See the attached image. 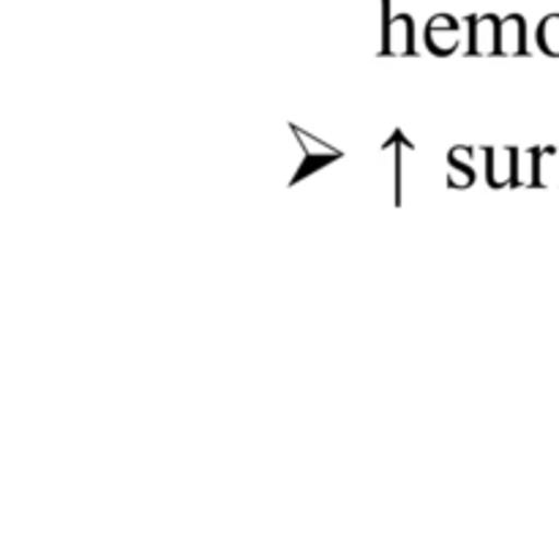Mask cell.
<instances>
[{"label":"cell","mask_w":559,"mask_h":537,"mask_svg":"<svg viewBox=\"0 0 559 537\" xmlns=\"http://www.w3.org/2000/svg\"><path fill=\"white\" fill-rule=\"evenodd\" d=\"M293 134H295V140L300 142V147H304V164H300V169L295 172L293 186L300 183L304 178H309V175L320 172L322 167H328V164L338 162V158L344 156L342 151H336V147L328 145V142L317 140L314 134H309V131H304L300 126H295V123H293Z\"/></svg>","instance_id":"6da1fadb"},{"label":"cell","mask_w":559,"mask_h":537,"mask_svg":"<svg viewBox=\"0 0 559 537\" xmlns=\"http://www.w3.org/2000/svg\"><path fill=\"white\" fill-rule=\"evenodd\" d=\"M519 153H522L519 147H484L486 180L491 189H506V186L516 189Z\"/></svg>","instance_id":"7a4b0ae2"},{"label":"cell","mask_w":559,"mask_h":537,"mask_svg":"<svg viewBox=\"0 0 559 537\" xmlns=\"http://www.w3.org/2000/svg\"><path fill=\"white\" fill-rule=\"evenodd\" d=\"M500 22L502 20L497 14L467 16V25H469L467 55H480V58L497 55V49H500Z\"/></svg>","instance_id":"3957f363"},{"label":"cell","mask_w":559,"mask_h":537,"mask_svg":"<svg viewBox=\"0 0 559 537\" xmlns=\"http://www.w3.org/2000/svg\"><path fill=\"white\" fill-rule=\"evenodd\" d=\"M459 41H462V27H459V20L451 14H437L431 16L429 25H426V47H429L431 55H445L456 52Z\"/></svg>","instance_id":"277c9868"},{"label":"cell","mask_w":559,"mask_h":537,"mask_svg":"<svg viewBox=\"0 0 559 537\" xmlns=\"http://www.w3.org/2000/svg\"><path fill=\"white\" fill-rule=\"evenodd\" d=\"M380 55H393V58H404V55H415V22L409 14L393 16L391 27L382 33Z\"/></svg>","instance_id":"5b68a950"},{"label":"cell","mask_w":559,"mask_h":537,"mask_svg":"<svg viewBox=\"0 0 559 537\" xmlns=\"http://www.w3.org/2000/svg\"><path fill=\"white\" fill-rule=\"evenodd\" d=\"M497 55H506V58H519V55H527V22L522 14H508L500 22V49Z\"/></svg>","instance_id":"8992f818"},{"label":"cell","mask_w":559,"mask_h":537,"mask_svg":"<svg viewBox=\"0 0 559 537\" xmlns=\"http://www.w3.org/2000/svg\"><path fill=\"white\" fill-rule=\"evenodd\" d=\"M538 47L549 58H559V14H549L538 25Z\"/></svg>","instance_id":"52a82bcc"},{"label":"cell","mask_w":559,"mask_h":537,"mask_svg":"<svg viewBox=\"0 0 559 537\" xmlns=\"http://www.w3.org/2000/svg\"><path fill=\"white\" fill-rule=\"evenodd\" d=\"M473 183H475L473 167H451V172H448V186H451V189H469Z\"/></svg>","instance_id":"ba28073f"},{"label":"cell","mask_w":559,"mask_h":537,"mask_svg":"<svg viewBox=\"0 0 559 537\" xmlns=\"http://www.w3.org/2000/svg\"><path fill=\"white\" fill-rule=\"evenodd\" d=\"M473 153L475 151L469 145H459L448 153V162H451V167H473V162H469V158H473Z\"/></svg>","instance_id":"9c48e42d"}]
</instances>
